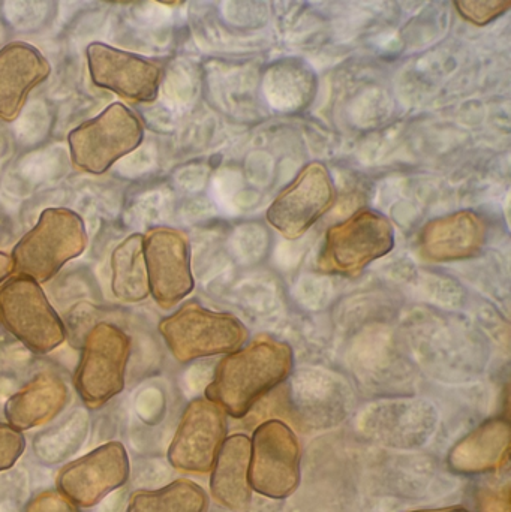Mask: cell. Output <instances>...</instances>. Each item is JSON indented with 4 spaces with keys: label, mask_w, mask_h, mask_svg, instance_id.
<instances>
[{
    "label": "cell",
    "mask_w": 511,
    "mask_h": 512,
    "mask_svg": "<svg viewBox=\"0 0 511 512\" xmlns=\"http://www.w3.org/2000/svg\"><path fill=\"white\" fill-rule=\"evenodd\" d=\"M293 361V349L288 343L261 334L222 358L206 388V397L225 414L243 418L255 403L287 379Z\"/></svg>",
    "instance_id": "obj_1"
},
{
    "label": "cell",
    "mask_w": 511,
    "mask_h": 512,
    "mask_svg": "<svg viewBox=\"0 0 511 512\" xmlns=\"http://www.w3.org/2000/svg\"><path fill=\"white\" fill-rule=\"evenodd\" d=\"M89 237L83 218L66 207L42 210L38 222L11 252L12 276H24L39 285L53 279L69 261L86 251Z\"/></svg>",
    "instance_id": "obj_2"
},
{
    "label": "cell",
    "mask_w": 511,
    "mask_h": 512,
    "mask_svg": "<svg viewBox=\"0 0 511 512\" xmlns=\"http://www.w3.org/2000/svg\"><path fill=\"white\" fill-rule=\"evenodd\" d=\"M71 164L83 173L101 176L144 140L140 117L122 102H113L98 116L75 126L68 134Z\"/></svg>",
    "instance_id": "obj_3"
},
{
    "label": "cell",
    "mask_w": 511,
    "mask_h": 512,
    "mask_svg": "<svg viewBox=\"0 0 511 512\" xmlns=\"http://www.w3.org/2000/svg\"><path fill=\"white\" fill-rule=\"evenodd\" d=\"M158 330L180 363L231 354L248 339V330L236 316L206 309L197 301H189L165 316Z\"/></svg>",
    "instance_id": "obj_4"
},
{
    "label": "cell",
    "mask_w": 511,
    "mask_h": 512,
    "mask_svg": "<svg viewBox=\"0 0 511 512\" xmlns=\"http://www.w3.org/2000/svg\"><path fill=\"white\" fill-rule=\"evenodd\" d=\"M129 357L131 339L122 328L102 321L87 331L74 373L75 391L87 408H102L125 390Z\"/></svg>",
    "instance_id": "obj_5"
},
{
    "label": "cell",
    "mask_w": 511,
    "mask_h": 512,
    "mask_svg": "<svg viewBox=\"0 0 511 512\" xmlns=\"http://www.w3.org/2000/svg\"><path fill=\"white\" fill-rule=\"evenodd\" d=\"M0 324L36 355L50 354L65 342L62 318L29 277L11 276L0 285Z\"/></svg>",
    "instance_id": "obj_6"
},
{
    "label": "cell",
    "mask_w": 511,
    "mask_h": 512,
    "mask_svg": "<svg viewBox=\"0 0 511 512\" xmlns=\"http://www.w3.org/2000/svg\"><path fill=\"white\" fill-rule=\"evenodd\" d=\"M395 230L392 222L372 209H362L326 233L318 255L323 273L359 276L369 264L392 252Z\"/></svg>",
    "instance_id": "obj_7"
},
{
    "label": "cell",
    "mask_w": 511,
    "mask_h": 512,
    "mask_svg": "<svg viewBox=\"0 0 511 512\" xmlns=\"http://www.w3.org/2000/svg\"><path fill=\"white\" fill-rule=\"evenodd\" d=\"M300 445L293 430L279 420L258 426L251 439L249 486L272 499L288 498L299 486Z\"/></svg>",
    "instance_id": "obj_8"
},
{
    "label": "cell",
    "mask_w": 511,
    "mask_h": 512,
    "mask_svg": "<svg viewBox=\"0 0 511 512\" xmlns=\"http://www.w3.org/2000/svg\"><path fill=\"white\" fill-rule=\"evenodd\" d=\"M336 201L330 171L321 162L305 165L267 209V222L288 240H297L323 218Z\"/></svg>",
    "instance_id": "obj_9"
},
{
    "label": "cell",
    "mask_w": 511,
    "mask_h": 512,
    "mask_svg": "<svg viewBox=\"0 0 511 512\" xmlns=\"http://www.w3.org/2000/svg\"><path fill=\"white\" fill-rule=\"evenodd\" d=\"M86 60L90 80L99 89L137 104L158 99L162 71L153 60L98 41L87 45Z\"/></svg>",
    "instance_id": "obj_10"
},
{
    "label": "cell",
    "mask_w": 511,
    "mask_h": 512,
    "mask_svg": "<svg viewBox=\"0 0 511 512\" xmlns=\"http://www.w3.org/2000/svg\"><path fill=\"white\" fill-rule=\"evenodd\" d=\"M225 435L227 414L224 409L207 397L192 400L168 448V462L182 472L207 474L215 465Z\"/></svg>",
    "instance_id": "obj_11"
},
{
    "label": "cell",
    "mask_w": 511,
    "mask_h": 512,
    "mask_svg": "<svg viewBox=\"0 0 511 512\" xmlns=\"http://www.w3.org/2000/svg\"><path fill=\"white\" fill-rule=\"evenodd\" d=\"M149 291L162 309H171L194 289L189 240L182 231L156 227L144 234Z\"/></svg>",
    "instance_id": "obj_12"
},
{
    "label": "cell",
    "mask_w": 511,
    "mask_h": 512,
    "mask_svg": "<svg viewBox=\"0 0 511 512\" xmlns=\"http://www.w3.org/2000/svg\"><path fill=\"white\" fill-rule=\"evenodd\" d=\"M129 472L126 448L120 442H108L63 466L56 478L57 492L78 508H92L108 493L120 489Z\"/></svg>",
    "instance_id": "obj_13"
},
{
    "label": "cell",
    "mask_w": 511,
    "mask_h": 512,
    "mask_svg": "<svg viewBox=\"0 0 511 512\" xmlns=\"http://www.w3.org/2000/svg\"><path fill=\"white\" fill-rule=\"evenodd\" d=\"M50 75V63L33 45L14 41L0 48V120L14 122L32 90Z\"/></svg>",
    "instance_id": "obj_14"
},
{
    "label": "cell",
    "mask_w": 511,
    "mask_h": 512,
    "mask_svg": "<svg viewBox=\"0 0 511 512\" xmlns=\"http://www.w3.org/2000/svg\"><path fill=\"white\" fill-rule=\"evenodd\" d=\"M488 225L477 213L464 210L434 219L420 234V255L429 262H452L473 258L482 251Z\"/></svg>",
    "instance_id": "obj_15"
},
{
    "label": "cell",
    "mask_w": 511,
    "mask_h": 512,
    "mask_svg": "<svg viewBox=\"0 0 511 512\" xmlns=\"http://www.w3.org/2000/svg\"><path fill=\"white\" fill-rule=\"evenodd\" d=\"M69 390L60 376L42 372L27 381L6 400V423L18 432H27L53 421L68 405Z\"/></svg>",
    "instance_id": "obj_16"
},
{
    "label": "cell",
    "mask_w": 511,
    "mask_h": 512,
    "mask_svg": "<svg viewBox=\"0 0 511 512\" xmlns=\"http://www.w3.org/2000/svg\"><path fill=\"white\" fill-rule=\"evenodd\" d=\"M511 429L503 418L486 421L452 448L449 466L458 474L497 471L509 462Z\"/></svg>",
    "instance_id": "obj_17"
},
{
    "label": "cell",
    "mask_w": 511,
    "mask_h": 512,
    "mask_svg": "<svg viewBox=\"0 0 511 512\" xmlns=\"http://www.w3.org/2000/svg\"><path fill=\"white\" fill-rule=\"evenodd\" d=\"M251 439L233 435L225 439L216 457L210 478V490L216 502L228 510L243 512L251 504L249 486Z\"/></svg>",
    "instance_id": "obj_18"
},
{
    "label": "cell",
    "mask_w": 511,
    "mask_h": 512,
    "mask_svg": "<svg viewBox=\"0 0 511 512\" xmlns=\"http://www.w3.org/2000/svg\"><path fill=\"white\" fill-rule=\"evenodd\" d=\"M143 243L144 234H129L111 254V292L123 303H141L150 295Z\"/></svg>",
    "instance_id": "obj_19"
},
{
    "label": "cell",
    "mask_w": 511,
    "mask_h": 512,
    "mask_svg": "<svg viewBox=\"0 0 511 512\" xmlns=\"http://www.w3.org/2000/svg\"><path fill=\"white\" fill-rule=\"evenodd\" d=\"M209 498L198 484L177 480L158 490H138L126 512H207Z\"/></svg>",
    "instance_id": "obj_20"
},
{
    "label": "cell",
    "mask_w": 511,
    "mask_h": 512,
    "mask_svg": "<svg viewBox=\"0 0 511 512\" xmlns=\"http://www.w3.org/2000/svg\"><path fill=\"white\" fill-rule=\"evenodd\" d=\"M459 14L476 24V26H486L497 20L500 15L506 14L511 8V2L495 0V2H456Z\"/></svg>",
    "instance_id": "obj_21"
},
{
    "label": "cell",
    "mask_w": 511,
    "mask_h": 512,
    "mask_svg": "<svg viewBox=\"0 0 511 512\" xmlns=\"http://www.w3.org/2000/svg\"><path fill=\"white\" fill-rule=\"evenodd\" d=\"M26 450V439L23 433L9 426L8 423H0V472L8 471L18 462Z\"/></svg>",
    "instance_id": "obj_22"
},
{
    "label": "cell",
    "mask_w": 511,
    "mask_h": 512,
    "mask_svg": "<svg viewBox=\"0 0 511 512\" xmlns=\"http://www.w3.org/2000/svg\"><path fill=\"white\" fill-rule=\"evenodd\" d=\"M24 512H81L77 505L57 490H45L30 499Z\"/></svg>",
    "instance_id": "obj_23"
},
{
    "label": "cell",
    "mask_w": 511,
    "mask_h": 512,
    "mask_svg": "<svg viewBox=\"0 0 511 512\" xmlns=\"http://www.w3.org/2000/svg\"><path fill=\"white\" fill-rule=\"evenodd\" d=\"M477 512H511L510 486L486 489L477 498Z\"/></svg>",
    "instance_id": "obj_24"
},
{
    "label": "cell",
    "mask_w": 511,
    "mask_h": 512,
    "mask_svg": "<svg viewBox=\"0 0 511 512\" xmlns=\"http://www.w3.org/2000/svg\"><path fill=\"white\" fill-rule=\"evenodd\" d=\"M11 256L0 251V285L12 276Z\"/></svg>",
    "instance_id": "obj_25"
},
{
    "label": "cell",
    "mask_w": 511,
    "mask_h": 512,
    "mask_svg": "<svg viewBox=\"0 0 511 512\" xmlns=\"http://www.w3.org/2000/svg\"><path fill=\"white\" fill-rule=\"evenodd\" d=\"M408 512H470L462 507H450L440 508V510H419V511H408Z\"/></svg>",
    "instance_id": "obj_26"
}]
</instances>
